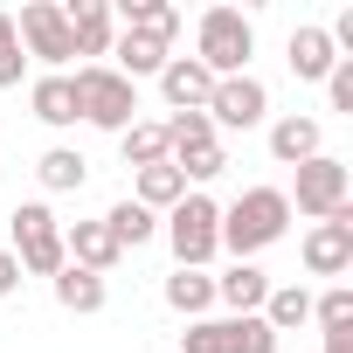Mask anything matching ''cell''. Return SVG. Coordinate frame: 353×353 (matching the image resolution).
Wrapping results in <instances>:
<instances>
[{"instance_id": "cell-3", "label": "cell", "mask_w": 353, "mask_h": 353, "mask_svg": "<svg viewBox=\"0 0 353 353\" xmlns=\"http://www.w3.org/2000/svg\"><path fill=\"white\" fill-rule=\"evenodd\" d=\"M250 49H256V28L236 14V8H208L201 14V70L222 83V77H243V63H250Z\"/></svg>"}, {"instance_id": "cell-34", "label": "cell", "mask_w": 353, "mask_h": 353, "mask_svg": "<svg viewBox=\"0 0 353 353\" xmlns=\"http://www.w3.org/2000/svg\"><path fill=\"white\" fill-rule=\"evenodd\" d=\"M325 353H353V332H339V339H325Z\"/></svg>"}, {"instance_id": "cell-30", "label": "cell", "mask_w": 353, "mask_h": 353, "mask_svg": "<svg viewBox=\"0 0 353 353\" xmlns=\"http://www.w3.org/2000/svg\"><path fill=\"white\" fill-rule=\"evenodd\" d=\"M21 35H14V14H0V83H21Z\"/></svg>"}, {"instance_id": "cell-32", "label": "cell", "mask_w": 353, "mask_h": 353, "mask_svg": "<svg viewBox=\"0 0 353 353\" xmlns=\"http://www.w3.org/2000/svg\"><path fill=\"white\" fill-rule=\"evenodd\" d=\"M325 90H332V111H353V63H332Z\"/></svg>"}, {"instance_id": "cell-15", "label": "cell", "mask_w": 353, "mask_h": 353, "mask_svg": "<svg viewBox=\"0 0 353 353\" xmlns=\"http://www.w3.org/2000/svg\"><path fill=\"white\" fill-rule=\"evenodd\" d=\"M270 152H277L284 166L319 159V118H277V125H270Z\"/></svg>"}, {"instance_id": "cell-7", "label": "cell", "mask_w": 353, "mask_h": 353, "mask_svg": "<svg viewBox=\"0 0 353 353\" xmlns=\"http://www.w3.org/2000/svg\"><path fill=\"white\" fill-rule=\"evenodd\" d=\"M14 35H21L28 56H42V63H70V56H77V49H70V21H63L56 0H28L21 21H14Z\"/></svg>"}, {"instance_id": "cell-12", "label": "cell", "mask_w": 353, "mask_h": 353, "mask_svg": "<svg viewBox=\"0 0 353 353\" xmlns=\"http://www.w3.org/2000/svg\"><path fill=\"white\" fill-rule=\"evenodd\" d=\"M63 21H70V49L77 56H104L111 49V8L104 0H77V8H63Z\"/></svg>"}, {"instance_id": "cell-16", "label": "cell", "mask_w": 353, "mask_h": 353, "mask_svg": "<svg viewBox=\"0 0 353 353\" xmlns=\"http://www.w3.org/2000/svg\"><path fill=\"white\" fill-rule=\"evenodd\" d=\"M208 145H215L208 111H173V125H166V159H173V166L194 159V152H208Z\"/></svg>"}, {"instance_id": "cell-23", "label": "cell", "mask_w": 353, "mask_h": 353, "mask_svg": "<svg viewBox=\"0 0 353 353\" xmlns=\"http://www.w3.org/2000/svg\"><path fill=\"white\" fill-rule=\"evenodd\" d=\"M35 118H42V125H77V90H70V77H42V83H35Z\"/></svg>"}, {"instance_id": "cell-8", "label": "cell", "mask_w": 353, "mask_h": 353, "mask_svg": "<svg viewBox=\"0 0 353 353\" xmlns=\"http://www.w3.org/2000/svg\"><path fill=\"white\" fill-rule=\"evenodd\" d=\"M263 104H270V90H263L256 77H222L215 97H208V125H236V132H250V125L263 118Z\"/></svg>"}, {"instance_id": "cell-31", "label": "cell", "mask_w": 353, "mask_h": 353, "mask_svg": "<svg viewBox=\"0 0 353 353\" xmlns=\"http://www.w3.org/2000/svg\"><path fill=\"white\" fill-rule=\"evenodd\" d=\"M229 159H222V145H208V152H194V159H181V181H215Z\"/></svg>"}, {"instance_id": "cell-21", "label": "cell", "mask_w": 353, "mask_h": 353, "mask_svg": "<svg viewBox=\"0 0 353 353\" xmlns=\"http://www.w3.org/2000/svg\"><path fill=\"white\" fill-rule=\"evenodd\" d=\"M83 173H90L83 152H70V145H49V152H42V188H49V194H77Z\"/></svg>"}, {"instance_id": "cell-25", "label": "cell", "mask_w": 353, "mask_h": 353, "mask_svg": "<svg viewBox=\"0 0 353 353\" xmlns=\"http://www.w3.org/2000/svg\"><path fill=\"white\" fill-rule=\"evenodd\" d=\"M166 159V125H125V166H159Z\"/></svg>"}, {"instance_id": "cell-19", "label": "cell", "mask_w": 353, "mask_h": 353, "mask_svg": "<svg viewBox=\"0 0 353 353\" xmlns=\"http://www.w3.org/2000/svg\"><path fill=\"white\" fill-rule=\"evenodd\" d=\"M56 305H63V312H104V277L63 263V270H56Z\"/></svg>"}, {"instance_id": "cell-18", "label": "cell", "mask_w": 353, "mask_h": 353, "mask_svg": "<svg viewBox=\"0 0 353 353\" xmlns=\"http://www.w3.org/2000/svg\"><path fill=\"white\" fill-rule=\"evenodd\" d=\"M215 298H229V305H236V319H250V312H263V298H270V277H263L256 263H236V270L215 284Z\"/></svg>"}, {"instance_id": "cell-9", "label": "cell", "mask_w": 353, "mask_h": 353, "mask_svg": "<svg viewBox=\"0 0 353 353\" xmlns=\"http://www.w3.org/2000/svg\"><path fill=\"white\" fill-rule=\"evenodd\" d=\"M346 263H353V208H339L332 222H319L305 236V270L312 277H339Z\"/></svg>"}, {"instance_id": "cell-14", "label": "cell", "mask_w": 353, "mask_h": 353, "mask_svg": "<svg viewBox=\"0 0 353 353\" xmlns=\"http://www.w3.org/2000/svg\"><path fill=\"white\" fill-rule=\"evenodd\" d=\"M166 49H173V42L125 28V35H118V77H125V83H132V77H159V70H166Z\"/></svg>"}, {"instance_id": "cell-24", "label": "cell", "mask_w": 353, "mask_h": 353, "mask_svg": "<svg viewBox=\"0 0 353 353\" xmlns=\"http://www.w3.org/2000/svg\"><path fill=\"white\" fill-rule=\"evenodd\" d=\"M256 319H263L270 332H291V325H305V319H312V298H305L298 284H284V291H270V298H263V312H256Z\"/></svg>"}, {"instance_id": "cell-17", "label": "cell", "mask_w": 353, "mask_h": 353, "mask_svg": "<svg viewBox=\"0 0 353 353\" xmlns=\"http://www.w3.org/2000/svg\"><path fill=\"white\" fill-rule=\"evenodd\" d=\"M139 208H173V201H188V181H181V166L159 159V166H139Z\"/></svg>"}, {"instance_id": "cell-22", "label": "cell", "mask_w": 353, "mask_h": 353, "mask_svg": "<svg viewBox=\"0 0 353 353\" xmlns=\"http://www.w3.org/2000/svg\"><path fill=\"white\" fill-rule=\"evenodd\" d=\"M166 305L188 312V319L208 312V305H215V277H201V270H173V277H166Z\"/></svg>"}, {"instance_id": "cell-6", "label": "cell", "mask_w": 353, "mask_h": 353, "mask_svg": "<svg viewBox=\"0 0 353 353\" xmlns=\"http://www.w3.org/2000/svg\"><path fill=\"white\" fill-rule=\"evenodd\" d=\"M346 208V166L339 159H305L298 166V215H319V222H332Z\"/></svg>"}, {"instance_id": "cell-13", "label": "cell", "mask_w": 353, "mask_h": 353, "mask_svg": "<svg viewBox=\"0 0 353 353\" xmlns=\"http://www.w3.org/2000/svg\"><path fill=\"white\" fill-rule=\"evenodd\" d=\"M332 63H339V49H332L325 28H298V35H291V70H298L305 83H325Z\"/></svg>"}, {"instance_id": "cell-10", "label": "cell", "mask_w": 353, "mask_h": 353, "mask_svg": "<svg viewBox=\"0 0 353 353\" xmlns=\"http://www.w3.org/2000/svg\"><path fill=\"white\" fill-rule=\"evenodd\" d=\"M159 90H166V104H173V111H208V97H215V77H208L194 56H166V70H159Z\"/></svg>"}, {"instance_id": "cell-4", "label": "cell", "mask_w": 353, "mask_h": 353, "mask_svg": "<svg viewBox=\"0 0 353 353\" xmlns=\"http://www.w3.org/2000/svg\"><path fill=\"white\" fill-rule=\"evenodd\" d=\"M166 236H173V256H181V270H201V263L222 250V208H215L208 194L173 201V222H166Z\"/></svg>"}, {"instance_id": "cell-33", "label": "cell", "mask_w": 353, "mask_h": 353, "mask_svg": "<svg viewBox=\"0 0 353 353\" xmlns=\"http://www.w3.org/2000/svg\"><path fill=\"white\" fill-rule=\"evenodd\" d=\"M14 284H21V263H14V256H0V298H8Z\"/></svg>"}, {"instance_id": "cell-26", "label": "cell", "mask_w": 353, "mask_h": 353, "mask_svg": "<svg viewBox=\"0 0 353 353\" xmlns=\"http://www.w3.org/2000/svg\"><path fill=\"white\" fill-rule=\"evenodd\" d=\"M104 229L118 236V250H139V243L152 236V208H139V201H118V208L104 215Z\"/></svg>"}, {"instance_id": "cell-20", "label": "cell", "mask_w": 353, "mask_h": 353, "mask_svg": "<svg viewBox=\"0 0 353 353\" xmlns=\"http://www.w3.org/2000/svg\"><path fill=\"white\" fill-rule=\"evenodd\" d=\"M125 28L173 42V35H181V8H166V0H125Z\"/></svg>"}, {"instance_id": "cell-11", "label": "cell", "mask_w": 353, "mask_h": 353, "mask_svg": "<svg viewBox=\"0 0 353 353\" xmlns=\"http://www.w3.org/2000/svg\"><path fill=\"white\" fill-rule=\"evenodd\" d=\"M118 256H125V250H118V236H111L104 222H77V229L63 236V263H77V270H90V277H104Z\"/></svg>"}, {"instance_id": "cell-29", "label": "cell", "mask_w": 353, "mask_h": 353, "mask_svg": "<svg viewBox=\"0 0 353 353\" xmlns=\"http://www.w3.org/2000/svg\"><path fill=\"white\" fill-rule=\"evenodd\" d=\"M181 353H229V319H201V325H188Z\"/></svg>"}, {"instance_id": "cell-5", "label": "cell", "mask_w": 353, "mask_h": 353, "mask_svg": "<svg viewBox=\"0 0 353 353\" xmlns=\"http://www.w3.org/2000/svg\"><path fill=\"white\" fill-rule=\"evenodd\" d=\"M8 229H14V250H21L14 263H21V270H35V277H56V270H63V229H56V215H49L42 201L14 208Z\"/></svg>"}, {"instance_id": "cell-1", "label": "cell", "mask_w": 353, "mask_h": 353, "mask_svg": "<svg viewBox=\"0 0 353 353\" xmlns=\"http://www.w3.org/2000/svg\"><path fill=\"white\" fill-rule=\"evenodd\" d=\"M284 222H291V194H277V188H250V194L222 215V243L236 250V263H250L256 250H270V243L284 236Z\"/></svg>"}, {"instance_id": "cell-28", "label": "cell", "mask_w": 353, "mask_h": 353, "mask_svg": "<svg viewBox=\"0 0 353 353\" xmlns=\"http://www.w3.org/2000/svg\"><path fill=\"white\" fill-rule=\"evenodd\" d=\"M229 353H277V332L250 312V319H229Z\"/></svg>"}, {"instance_id": "cell-2", "label": "cell", "mask_w": 353, "mask_h": 353, "mask_svg": "<svg viewBox=\"0 0 353 353\" xmlns=\"http://www.w3.org/2000/svg\"><path fill=\"white\" fill-rule=\"evenodd\" d=\"M70 90H77V118H90V125H104V132H125L132 111H139V90H132L118 70H104V63L77 70Z\"/></svg>"}, {"instance_id": "cell-27", "label": "cell", "mask_w": 353, "mask_h": 353, "mask_svg": "<svg viewBox=\"0 0 353 353\" xmlns=\"http://www.w3.org/2000/svg\"><path fill=\"white\" fill-rule=\"evenodd\" d=\"M312 319L325 325V339H339V332H353V291H346V284H332V291H325V298L312 305Z\"/></svg>"}]
</instances>
